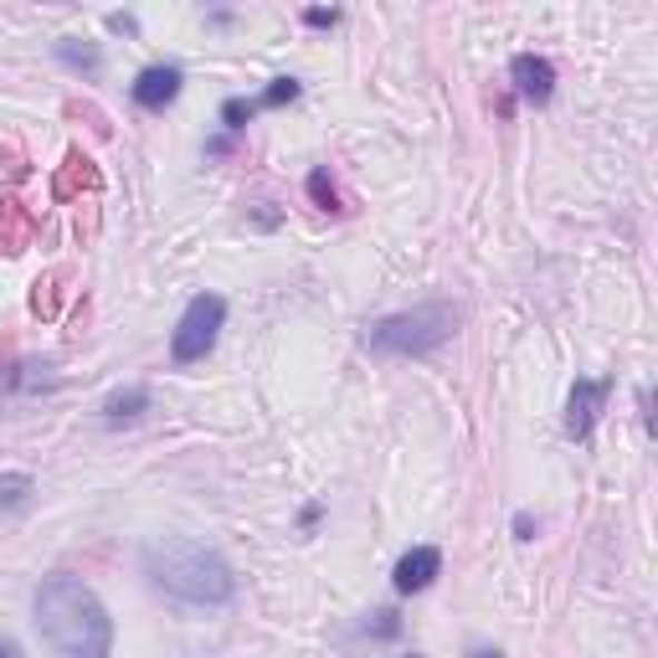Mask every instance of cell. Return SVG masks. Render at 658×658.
<instances>
[{
	"mask_svg": "<svg viewBox=\"0 0 658 658\" xmlns=\"http://www.w3.org/2000/svg\"><path fill=\"white\" fill-rule=\"evenodd\" d=\"M0 180H27V155H21V149H6V155H0Z\"/></svg>",
	"mask_w": 658,
	"mask_h": 658,
	"instance_id": "17",
	"label": "cell"
},
{
	"mask_svg": "<svg viewBox=\"0 0 658 658\" xmlns=\"http://www.w3.org/2000/svg\"><path fill=\"white\" fill-rule=\"evenodd\" d=\"M52 190H57V202H68V196H78V190H98V170H94V160L72 149L68 160H62V170H57Z\"/></svg>",
	"mask_w": 658,
	"mask_h": 658,
	"instance_id": "11",
	"label": "cell"
},
{
	"mask_svg": "<svg viewBox=\"0 0 658 658\" xmlns=\"http://www.w3.org/2000/svg\"><path fill=\"white\" fill-rule=\"evenodd\" d=\"M469 658H504V654H499V648H473Z\"/></svg>",
	"mask_w": 658,
	"mask_h": 658,
	"instance_id": "22",
	"label": "cell"
},
{
	"mask_svg": "<svg viewBox=\"0 0 658 658\" xmlns=\"http://www.w3.org/2000/svg\"><path fill=\"white\" fill-rule=\"evenodd\" d=\"M222 324H227V298L222 294H196L186 304V314H180V324H175L170 335V361L175 365H196L212 355L216 335H222Z\"/></svg>",
	"mask_w": 658,
	"mask_h": 658,
	"instance_id": "4",
	"label": "cell"
},
{
	"mask_svg": "<svg viewBox=\"0 0 658 658\" xmlns=\"http://www.w3.org/2000/svg\"><path fill=\"white\" fill-rule=\"evenodd\" d=\"M253 114H257V98H227V104H222V129H227V135H243L247 124H253Z\"/></svg>",
	"mask_w": 658,
	"mask_h": 658,
	"instance_id": "14",
	"label": "cell"
},
{
	"mask_svg": "<svg viewBox=\"0 0 658 658\" xmlns=\"http://www.w3.org/2000/svg\"><path fill=\"white\" fill-rule=\"evenodd\" d=\"M0 658H21V644H11V638H0Z\"/></svg>",
	"mask_w": 658,
	"mask_h": 658,
	"instance_id": "21",
	"label": "cell"
},
{
	"mask_svg": "<svg viewBox=\"0 0 658 658\" xmlns=\"http://www.w3.org/2000/svg\"><path fill=\"white\" fill-rule=\"evenodd\" d=\"M453 330H458V310L443 304V298H432V304L376 320L365 330V350H376V355H428V350L448 345Z\"/></svg>",
	"mask_w": 658,
	"mask_h": 658,
	"instance_id": "3",
	"label": "cell"
},
{
	"mask_svg": "<svg viewBox=\"0 0 658 658\" xmlns=\"http://www.w3.org/2000/svg\"><path fill=\"white\" fill-rule=\"evenodd\" d=\"M607 396H612V381H591V376H577L571 396H566V438H577L587 443L591 428H597V416H602Z\"/></svg>",
	"mask_w": 658,
	"mask_h": 658,
	"instance_id": "5",
	"label": "cell"
},
{
	"mask_svg": "<svg viewBox=\"0 0 658 658\" xmlns=\"http://www.w3.org/2000/svg\"><path fill=\"white\" fill-rule=\"evenodd\" d=\"M57 57H62L68 68H78V72H98V47H88V41L78 47V37H62V41H57Z\"/></svg>",
	"mask_w": 658,
	"mask_h": 658,
	"instance_id": "13",
	"label": "cell"
},
{
	"mask_svg": "<svg viewBox=\"0 0 658 658\" xmlns=\"http://www.w3.org/2000/svg\"><path fill=\"white\" fill-rule=\"evenodd\" d=\"M31 494H37V479H31V473H0V514L27 510Z\"/></svg>",
	"mask_w": 658,
	"mask_h": 658,
	"instance_id": "12",
	"label": "cell"
},
{
	"mask_svg": "<svg viewBox=\"0 0 658 658\" xmlns=\"http://www.w3.org/2000/svg\"><path fill=\"white\" fill-rule=\"evenodd\" d=\"M145 577L186 607H227L237 597V577L222 551L202 540H155L145 546Z\"/></svg>",
	"mask_w": 658,
	"mask_h": 658,
	"instance_id": "2",
	"label": "cell"
},
{
	"mask_svg": "<svg viewBox=\"0 0 658 658\" xmlns=\"http://www.w3.org/2000/svg\"><path fill=\"white\" fill-rule=\"evenodd\" d=\"M335 21H340V11H324V6H310V11H304V27H314V31L335 27Z\"/></svg>",
	"mask_w": 658,
	"mask_h": 658,
	"instance_id": "18",
	"label": "cell"
},
{
	"mask_svg": "<svg viewBox=\"0 0 658 658\" xmlns=\"http://www.w3.org/2000/svg\"><path fill=\"white\" fill-rule=\"evenodd\" d=\"M180 82H186V72H180V62H155V68H145L135 78V104L149 108V114H165V108L180 98Z\"/></svg>",
	"mask_w": 658,
	"mask_h": 658,
	"instance_id": "6",
	"label": "cell"
},
{
	"mask_svg": "<svg viewBox=\"0 0 658 658\" xmlns=\"http://www.w3.org/2000/svg\"><path fill=\"white\" fill-rule=\"evenodd\" d=\"M108 31H124V37H135L139 21H135V16H124V11H114V16H108Z\"/></svg>",
	"mask_w": 658,
	"mask_h": 658,
	"instance_id": "20",
	"label": "cell"
},
{
	"mask_svg": "<svg viewBox=\"0 0 658 658\" xmlns=\"http://www.w3.org/2000/svg\"><path fill=\"white\" fill-rule=\"evenodd\" d=\"M310 196L314 202H320V212H345V206H340V190H335V180H330V170H310Z\"/></svg>",
	"mask_w": 658,
	"mask_h": 658,
	"instance_id": "15",
	"label": "cell"
},
{
	"mask_svg": "<svg viewBox=\"0 0 658 658\" xmlns=\"http://www.w3.org/2000/svg\"><path fill=\"white\" fill-rule=\"evenodd\" d=\"M31 232H37V216L11 196H0V253H21L31 243Z\"/></svg>",
	"mask_w": 658,
	"mask_h": 658,
	"instance_id": "9",
	"label": "cell"
},
{
	"mask_svg": "<svg viewBox=\"0 0 658 658\" xmlns=\"http://www.w3.org/2000/svg\"><path fill=\"white\" fill-rule=\"evenodd\" d=\"M510 78H514V94H520L524 104H551V94H556V68H551V57L520 52V57L510 62Z\"/></svg>",
	"mask_w": 658,
	"mask_h": 658,
	"instance_id": "7",
	"label": "cell"
},
{
	"mask_svg": "<svg viewBox=\"0 0 658 658\" xmlns=\"http://www.w3.org/2000/svg\"><path fill=\"white\" fill-rule=\"evenodd\" d=\"M514 540H536V514L530 510L514 514Z\"/></svg>",
	"mask_w": 658,
	"mask_h": 658,
	"instance_id": "19",
	"label": "cell"
},
{
	"mask_svg": "<svg viewBox=\"0 0 658 658\" xmlns=\"http://www.w3.org/2000/svg\"><path fill=\"white\" fill-rule=\"evenodd\" d=\"M149 412V386H119L104 396V422L108 428H129Z\"/></svg>",
	"mask_w": 658,
	"mask_h": 658,
	"instance_id": "10",
	"label": "cell"
},
{
	"mask_svg": "<svg viewBox=\"0 0 658 658\" xmlns=\"http://www.w3.org/2000/svg\"><path fill=\"white\" fill-rule=\"evenodd\" d=\"M298 94H304V88H298V78H273L268 94L257 98V108H283V104H294Z\"/></svg>",
	"mask_w": 658,
	"mask_h": 658,
	"instance_id": "16",
	"label": "cell"
},
{
	"mask_svg": "<svg viewBox=\"0 0 658 658\" xmlns=\"http://www.w3.org/2000/svg\"><path fill=\"white\" fill-rule=\"evenodd\" d=\"M438 571H443V551L438 546H412V551L396 561V591L402 597H412V591H428L432 581H438Z\"/></svg>",
	"mask_w": 658,
	"mask_h": 658,
	"instance_id": "8",
	"label": "cell"
},
{
	"mask_svg": "<svg viewBox=\"0 0 658 658\" xmlns=\"http://www.w3.org/2000/svg\"><path fill=\"white\" fill-rule=\"evenodd\" d=\"M37 628L57 658H108L114 654V618L88 581L57 571L37 587Z\"/></svg>",
	"mask_w": 658,
	"mask_h": 658,
	"instance_id": "1",
	"label": "cell"
}]
</instances>
